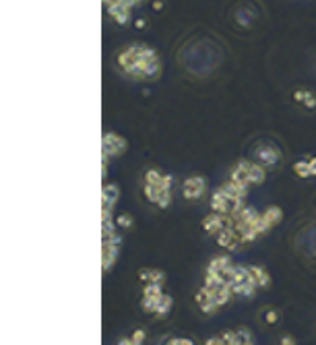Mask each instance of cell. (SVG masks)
<instances>
[{
    "instance_id": "cell-1",
    "label": "cell",
    "mask_w": 316,
    "mask_h": 345,
    "mask_svg": "<svg viewBox=\"0 0 316 345\" xmlns=\"http://www.w3.org/2000/svg\"><path fill=\"white\" fill-rule=\"evenodd\" d=\"M118 66L132 79H157L161 73V60L153 48L145 44H130L118 54Z\"/></svg>"
},
{
    "instance_id": "cell-2",
    "label": "cell",
    "mask_w": 316,
    "mask_h": 345,
    "mask_svg": "<svg viewBox=\"0 0 316 345\" xmlns=\"http://www.w3.org/2000/svg\"><path fill=\"white\" fill-rule=\"evenodd\" d=\"M184 199L186 201H197L207 192V178L205 176H190L184 180Z\"/></svg>"
},
{
    "instance_id": "cell-3",
    "label": "cell",
    "mask_w": 316,
    "mask_h": 345,
    "mask_svg": "<svg viewBox=\"0 0 316 345\" xmlns=\"http://www.w3.org/2000/svg\"><path fill=\"white\" fill-rule=\"evenodd\" d=\"M254 157H256L258 163H263L265 168H275V165L281 161V151L275 147L273 143H265V145L256 147Z\"/></svg>"
},
{
    "instance_id": "cell-4",
    "label": "cell",
    "mask_w": 316,
    "mask_h": 345,
    "mask_svg": "<svg viewBox=\"0 0 316 345\" xmlns=\"http://www.w3.org/2000/svg\"><path fill=\"white\" fill-rule=\"evenodd\" d=\"M126 147H128L126 139H122L120 134H114V132L104 134V155L105 157H118L124 153Z\"/></svg>"
},
{
    "instance_id": "cell-5",
    "label": "cell",
    "mask_w": 316,
    "mask_h": 345,
    "mask_svg": "<svg viewBox=\"0 0 316 345\" xmlns=\"http://www.w3.org/2000/svg\"><path fill=\"white\" fill-rule=\"evenodd\" d=\"M215 238H217V244L221 246V248H227V250H236V248L242 244V242H240V233L233 230V228L221 230Z\"/></svg>"
},
{
    "instance_id": "cell-6",
    "label": "cell",
    "mask_w": 316,
    "mask_h": 345,
    "mask_svg": "<svg viewBox=\"0 0 316 345\" xmlns=\"http://www.w3.org/2000/svg\"><path fill=\"white\" fill-rule=\"evenodd\" d=\"M229 180L236 182V184H240V186H246V188H248V186H250V180H248V161H240L236 168L231 170Z\"/></svg>"
},
{
    "instance_id": "cell-7",
    "label": "cell",
    "mask_w": 316,
    "mask_h": 345,
    "mask_svg": "<svg viewBox=\"0 0 316 345\" xmlns=\"http://www.w3.org/2000/svg\"><path fill=\"white\" fill-rule=\"evenodd\" d=\"M211 209L215 213H229V199L225 195L223 188H217L213 192V199H211Z\"/></svg>"
},
{
    "instance_id": "cell-8",
    "label": "cell",
    "mask_w": 316,
    "mask_h": 345,
    "mask_svg": "<svg viewBox=\"0 0 316 345\" xmlns=\"http://www.w3.org/2000/svg\"><path fill=\"white\" fill-rule=\"evenodd\" d=\"M118 197H120V186L118 184H105L104 186V192H102L104 209H114Z\"/></svg>"
},
{
    "instance_id": "cell-9",
    "label": "cell",
    "mask_w": 316,
    "mask_h": 345,
    "mask_svg": "<svg viewBox=\"0 0 316 345\" xmlns=\"http://www.w3.org/2000/svg\"><path fill=\"white\" fill-rule=\"evenodd\" d=\"M265 165L263 163H252L248 161V180H250V186L252 184H263L265 182Z\"/></svg>"
},
{
    "instance_id": "cell-10",
    "label": "cell",
    "mask_w": 316,
    "mask_h": 345,
    "mask_svg": "<svg viewBox=\"0 0 316 345\" xmlns=\"http://www.w3.org/2000/svg\"><path fill=\"white\" fill-rule=\"evenodd\" d=\"M139 279L143 283H166V275L163 271H157V269H143L139 271Z\"/></svg>"
},
{
    "instance_id": "cell-11",
    "label": "cell",
    "mask_w": 316,
    "mask_h": 345,
    "mask_svg": "<svg viewBox=\"0 0 316 345\" xmlns=\"http://www.w3.org/2000/svg\"><path fill=\"white\" fill-rule=\"evenodd\" d=\"M250 271H252V275H254V279H256V285H258V287H269V285H271V275L267 273V269L252 265Z\"/></svg>"
},
{
    "instance_id": "cell-12",
    "label": "cell",
    "mask_w": 316,
    "mask_h": 345,
    "mask_svg": "<svg viewBox=\"0 0 316 345\" xmlns=\"http://www.w3.org/2000/svg\"><path fill=\"white\" fill-rule=\"evenodd\" d=\"M233 263H231V258L229 256H215L211 263H209V267H207V271H215V273H223L227 267H231Z\"/></svg>"
},
{
    "instance_id": "cell-13",
    "label": "cell",
    "mask_w": 316,
    "mask_h": 345,
    "mask_svg": "<svg viewBox=\"0 0 316 345\" xmlns=\"http://www.w3.org/2000/svg\"><path fill=\"white\" fill-rule=\"evenodd\" d=\"M172 306H174V300H172V296L163 294V296H161V300H159V304H157L155 316H157V319H163V316H168V314H170V310H172Z\"/></svg>"
},
{
    "instance_id": "cell-14",
    "label": "cell",
    "mask_w": 316,
    "mask_h": 345,
    "mask_svg": "<svg viewBox=\"0 0 316 345\" xmlns=\"http://www.w3.org/2000/svg\"><path fill=\"white\" fill-rule=\"evenodd\" d=\"M161 296H163V294H161ZM161 296H143V300H141V306H143V310H145V312H149V314H155V310H157V304H159Z\"/></svg>"
},
{
    "instance_id": "cell-15",
    "label": "cell",
    "mask_w": 316,
    "mask_h": 345,
    "mask_svg": "<svg viewBox=\"0 0 316 345\" xmlns=\"http://www.w3.org/2000/svg\"><path fill=\"white\" fill-rule=\"evenodd\" d=\"M263 217L267 219V222L271 224V226H275V224H279L281 222V217H283V211L279 209V207H269V209L263 213Z\"/></svg>"
},
{
    "instance_id": "cell-16",
    "label": "cell",
    "mask_w": 316,
    "mask_h": 345,
    "mask_svg": "<svg viewBox=\"0 0 316 345\" xmlns=\"http://www.w3.org/2000/svg\"><path fill=\"white\" fill-rule=\"evenodd\" d=\"M161 180H163V174H161L157 168H149V170L145 172V184H155V186H159Z\"/></svg>"
},
{
    "instance_id": "cell-17",
    "label": "cell",
    "mask_w": 316,
    "mask_h": 345,
    "mask_svg": "<svg viewBox=\"0 0 316 345\" xmlns=\"http://www.w3.org/2000/svg\"><path fill=\"white\" fill-rule=\"evenodd\" d=\"M294 172L300 176V178H308L312 176V170H310V159H302L294 165Z\"/></svg>"
},
{
    "instance_id": "cell-18",
    "label": "cell",
    "mask_w": 316,
    "mask_h": 345,
    "mask_svg": "<svg viewBox=\"0 0 316 345\" xmlns=\"http://www.w3.org/2000/svg\"><path fill=\"white\" fill-rule=\"evenodd\" d=\"M155 205L159 207V209H168V207L172 205V188H166V190H163Z\"/></svg>"
},
{
    "instance_id": "cell-19",
    "label": "cell",
    "mask_w": 316,
    "mask_h": 345,
    "mask_svg": "<svg viewBox=\"0 0 316 345\" xmlns=\"http://www.w3.org/2000/svg\"><path fill=\"white\" fill-rule=\"evenodd\" d=\"M238 337H240V345H244V343H246V345H252V343H254V335L250 333L248 329H244V327L238 329Z\"/></svg>"
},
{
    "instance_id": "cell-20",
    "label": "cell",
    "mask_w": 316,
    "mask_h": 345,
    "mask_svg": "<svg viewBox=\"0 0 316 345\" xmlns=\"http://www.w3.org/2000/svg\"><path fill=\"white\" fill-rule=\"evenodd\" d=\"M161 283H145L143 296H161Z\"/></svg>"
},
{
    "instance_id": "cell-21",
    "label": "cell",
    "mask_w": 316,
    "mask_h": 345,
    "mask_svg": "<svg viewBox=\"0 0 316 345\" xmlns=\"http://www.w3.org/2000/svg\"><path fill=\"white\" fill-rule=\"evenodd\" d=\"M223 341L227 345H240V337H238V331H225V333L221 335Z\"/></svg>"
},
{
    "instance_id": "cell-22",
    "label": "cell",
    "mask_w": 316,
    "mask_h": 345,
    "mask_svg": "<svg viewBox=\"0 0 316 345\" xmlns=\"http://www.w3.org/2000/svg\"><path fill=\"white\" fill-rule=\"evenodd\" d=\"M132 217L128 215V213H122V215H118V219H116V226H120V228H124V230H128V228H132Z\"/></svg>"
},
{
    "instance_id": "cell-23",
    "label": "cell",
    "mask_w": 316,
    "mask_h": 345,
    "mask_svg": "<svg viewBox=\"0 0 316 345\" xmlns=\"http://www.w3.org/2000/svg\"><path fill=\"white\" fill-rule=\"evenodd\" d=\"M130 337H132V345H139V343H143V341H145L147 333H145V329H136Z\"/></svg>"
},
{
    "instance_id": "cell-24",
    "label": "cell",
    "mask_w": 316,
    "mask_h": 345,
    "mask_svg": "<svg viewBox=\"0 0 316 345\" xmlns=\"http://www.w3.org/2000/svg\"><path fill=\"white\" fill-rule=\"evenodd\" d=\"M192 343H195V341L188 339V337H172L168 341V345H192Z\"/></svg>"
},
{
    "instance_id": "cell-25",
    "label": "cell",
    "mask_w": 316,
    "mask_h": 345,
    "mask_svg": "<svg viewBox=\"0 0 316 345\" xmlns=\"http://www.w3.org/2000/svg\"><path fill=\"white\" fill-rule=\"evenodd\" d=\"M302 104H304L306 108H310V110H314V108H316V98L308 91V93H306V98H304V102H302Z\"/></svg>"
},
{
    "instance_id": "cell-26",
    "label": "cell",
    "mask_w": 316,
    "mask_h": 345,
    "mask_svg": "<svg viewBox=\"0 0 316 345\" xmlns=\"http://www.w3.org/2000/svg\"><path fill=\"white\" fill-rule=\"evenodd\" d=\"M172 184H174V178H172V176H168V174H163V180H161V184H159V186H161L163 190H166V188H172Z\"/></svg>"
},
{
    "instance_id": "cell-27",
    "label": "cell",
    "mask_w": 316,
    "mask_h": 345,
    "mask_svg": "<svg viewBox=\"0 0 316 345\" xmlns=\"http://www.w3.org/2000/svg\"><path fill=\"white\" fill-rule=\"evenodd\" d=\"M277 321H279V314L275 312V310H269V312H267V323H269V325H275Z\"/></svg>"
},
{
    "instance_id": "cell-28",
    "label": "cell",
    "mask_w": 316,
    "mask_h": 345,
    "mask_svg": "<svg viewBox=\"0 0 316 345\" xmlns=\"http://www.w3.org/2000/svg\"><path fill=\"white\" fill-rule=\"evenodd\" d=\"M205 343H207V345H223L225 341H223V337H211V339H207Z\"/></svg>"
},
{
    "instance_id": "cell-29",
    "label": "cell",
    "mask_w": 316,
    "mask_h": 345,
    "mask_svg": "<svg viewBox=\"0 0 316 345\" xmlns=\"http://www.w3.org/2000/svg\"><path fill=\"white\" fill-rule=\"evenodd\" d=\"M306 93H308V91H296V93H294V98H296V102H304V98H306Z\"/></svg>"
},
{
    "instance_id": "cell-30",
    "label": "cell",
    "mask_w": 316,
    "mask_h": 345,
    "mask_svg": "<svg viewBox=\"0 0 316 345\" xmlns=\"http://www.w3.org/2000/svg\"><path fill=\"white\" fill-rule=\"evenodd\" d=\"M281 343H283V345H294V343H296V339H294V337H283V339H281Z\"/></svg>"
},
{
    "instance_id": "cell-31",
    "label": "cell",
    "mask_w": 316,
    "mask_h": 345,
    "mask_svg": "<svg viewBox=\"0 0 316 345\" xmlns=\"http://www.w3.org/2000/svg\"><path fill=\"white\" fill-rule=\"evenodd\" d=\"M310 170H312V176H316V157L310 159Z\"/></svg>"
}]
</instances>
